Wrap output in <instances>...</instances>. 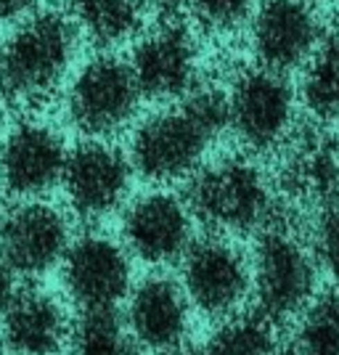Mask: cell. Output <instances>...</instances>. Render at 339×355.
<instances>
[{
	"label": "cell",
	"instance_id": "cell-1",
	"mask_svg": "<svg viewBox=\"0 0 339 355\" xmlns=\"http://www.w3.org/2000/svg\"><path fill=\"white\" fill-rule=\"evenodd\" d=\"M228 128V96L212 85L196 88L144 119L130 141V164L154 183L193 175L205 162L207 148Z\"/></svg>",
	"mask_w": 339,
	"mask_h": 355
},
{
	"label": "cell",
	"instance_id": "cell-2",
	"mask_svg": "<svg viewBox=\"0 0 339 355\" xmlns=\"http://www.w3.org/2000/svg\"><path fill=\"white\" fill-rule=\"evenodd\" d=\"M183 202L193 220L205 223L218 236L260 234L284 218L270 178L247 157H223L202 164L189 175Z\"/></svg>",
	"mask_w": 339,
	"mask_h": 355
},
{
	"label": "cell",
	"instance_id": "cell-3",
	"mask_svg": "<svg viewBox=\"0 0 339 355\" xmlns=\"http://www.w3.org/2000/svg\"><path fill=\"white\" fill-rule=\"evenodd\" d=\"M74 24L59 11L27 19L0 43V101L14 109L45 104L74 56Z\"/></svg>",
	"mask_w": 339,
	"mask_h": 355
},
{
	"label": "cell",
	"instance_id": "cell-4",
	"mask_svg": "<svg viewBox=\"0 0 339 355\" xmlns=\"http://www.w3.org/2000/svg\"><path fill=\"white\" fill-rule=\"evenodd\" d=\"M250 263L254 311L273 324L295 321L318 295L321 270L313 260L308 241L286 218H279L257 234Z\"/></svg>",
	"mask_w": 339,
	"mask_h": 355
},
{
	"label": "cell",
	"instance_id": "cell-5",
	"mask_svg": "<svg viewBox=\"0 0 339 355\" xmlns=\"http://www.w3.org/2000/svg\"><path fill=\"white\" fill-rule=\"evenodd\" d=\"M225 96L228 128L247 151H276L297 130L299 98L286 74L266 67H252L238 74Z\"/></svg>",
	"mask_w": 339,
	"mask_h": 355
},
{
	"label": "cell",
	"instance_id": "cell-6",
	"mask_svg": "<svg viewBox=\"0 0 339 355\" xmlns=\"http://www.w3.org/2000/svg\"><path fill=\"white\" fill-rule=\"evenodd\" d=\"M180 286L191 311L223 321L244 311L252 297V263L228 236L193 239L180 260Z\"/></svg>",
	"mask_w": 339,
	"mask_h": 355
},
{
	"label": "cell",
	"instance_id": "cell-7",
	"mask_svg": "<svg viewBox=\"0 0 339 355\" xmlns=\"http://www.w3.org/2000/svg\"><path fill=\"white\" fill-rule=\"evenodd\" d=\"M141 98L130 64L117 56H98L88 61L69 85L67 114L80 133L103 138L135 117Z\"/></svg>",
	"mask_w": 339,
	"mask_h": 355
},
{
	"label": "cell",
	"instance_id": "cell-8",
	"mask_svg": "<svg viewBox=\"0 0 339 355\" xmlns=\"http://www.w3.org/2000/svg\"><path fill=\"white\" fill-rule=\"evenodd\" d=\"M59 268L77 311H117L133 286L130 252L106 234L72 239Z\"/></svg>",
	"mask_w": 339,
	"mask_h": 355
},
{
	"label": "cell",
	"instance_id": "cell-9",
	"mask_svg": "<svg viewBox=\"0 0 339 355\" xmlns=\"http://www.w3.org/2000/svg\"><path fill=\"white\" fill-rule=\"evenodd\" d=\"M130 178L133 164L117 146L90 138L69 151L61 186L77 218L101 220L122 207L130 191Z\"/></svg>",
	"mask_w": 339,
	"mask_h": 355
},
{
	"label": "cell",
	"instance_id": "cell-10",
	"mask_svg": "<svg viewBox=\"0 0 339 355\" xmlns=\"http://www.w3.org/2000/svg\"><path fill=\"white\" fill-rule=\"evenodd\" d=\"M125 250L148 266H173L193 244V215L183 196L148 191L133 199L122 215Z\"/></svg>",
	"mask_w": 339,
	"mask_h": 355
},
{
	"label": "cell",
	"instance_id": "cell-11",
	"mask_svg": "<svg viewBox=\"0 0 339 355\" xmlns=\"http://www.w3.org/2000/svg\"><path fill=\"white\" fill-rule=\"evenodd\" d=\"M72 244L69 223L53 205L30 199L0 220V257L16 279H40L61 266Z\"/></svg>",
	"mask_w": 339,
	"mask_h": 355
},
{
	"label": "cell",
	"instance_id": "cell-12",
	"mask_svg": "<svg viewBox=\"0 0 339 355\" xmlns=\"http://www.w3.org/2000/svg\"><path fill=\"white\" fill-rule=\"evenodd\" d=\"M281 151L279 186L289 202L315 209L339 205V138L326 125L295 130Z\"/></svg>",
	"mask_w": 339,
	"mask_h": 355
},
{
	"label": "cell",
	"instance_id": "cell-13",
	"mask_svg": "<svg viewBox=\"0 0 339 355\" xmlns=\"http://www.w3.org/2000/svg\"><path fill=\"white\" fill-rule=\"evenodd\" d=\"M122 318L141 350L162 355L189 337L191 302L180 282L167 273H151L130 286Z\"/></svg>",
	"mask_w": 339,
	"mask_h": 355
},
{
	"label": "cell",
	"instance_id": "cell-14",
	"mask_svg": "<svg viewBox=\"0 0 339 355\" xmlns=\"http://www.w3.org/2000/svg\"><path fill=\"white\" fill-rule=\"evenodd\" d=\"M324 40V27L302 0H266L252 19V51L257 67L292 72L305 67Z\"/></svg>",
	"mask_w": 339,
	"mask_h": 355
},
{
	"label": "cell",
	"instance_id": "cell-15",
	"mask_svg": "<svg viewBox=\"0 0 339 355\" xmlns=\"http://www.w3.org/2000/svg\"><path fill=\"white\" fill-rule=\"evenodd\" d=\"M69 151L61 135L43 122H19L0 144V180L6 191L37 199L61 183Z\"/></svg>",
	"mask_w": 339,
	"mask_h": 355
},
{
	"label": "cell",
	"instance_id": "cell-16",
	"mask_svg": "<svg viewBox=\"0 0 339 355\" xmlns=\"http://www.w3.org/2000/svg\"><path fill=\"white\" fill-rule=\"evenodd\" d=\"M128 64L144 98L180 101L196 88V43L175 21L141 37Z\"/></svg>",
	"mask_w": 339,
	"mask_h": 355
},
{
	"label": "cell",
	"instance_id": "cell-17",
	"mask_svg": "<svg viewBox=\"0 0 339 355\" xmlns=\"http://www.w3.org/2000/svg\"><path fill=\"white\" fill-rule=\"evenodd\" d=\"M72 318L56 295L19 289L0 318V345L8 355H59L69 345Z\"/></svg>",
	"mask_w": 339,
	"mask_h": 355
},
{
	"label": "cell",
	"instance_id": "cell-18",
	"mask_svg": "<svg viewBox=\"0 0 339 355\" xmlns=\"http://www.w3.org/2000/svg\"><path fill=\"white\" fill-rule=\"evenodd\" d=\"M297 98L318 125L339 119V32L324 35V40L313 51Z\"/></svg>",
	"mask_w": 339,
	"mask_h": 355
},
{
	"label": "cell",
	"instance_id": "cell-19",
	"mask_svg": "<svg viewBox=\"0 0 339 355\" xmlns=\"http://www.w3.org/2000/svg\"><path fill=\"white\" fill-rule=\"evenodd\" d=\"M279 324L257 311H241L218 321L202 345V355H281Z\"/></svg>",
	"mask_w": 339,
	"mask_h": 355
},
{
	"label": "cell",
	"instance_id": "cell-20",
	"mask_svg": "<svg viewBox=\"0 0 339 355\" xmlns=\"http://www.w3.org/2000/svg\"><path fill=\"white\" fill-rule=\"evenodd\" d=\"M286 355H339V286L318 292L297 315Z\"/></svg>",
	"mask_w": 339,
	"mask_h": 355
},
{
	"label": "cell",
	"instance_id": "cell-21",
	"mask_svg": "<svg viewBox=\"0 0 339 355\" xmlns=\"http://www.w3.org/2000/svg\"><path fill=\"white\" fill-rule=\"evenodd\" d=\"M72 355H141L138 342L117 311H80L69 334Z\"/></svg>",
	"mask_w": 339,
	"mask_h": 355
},
{
	"label": "cell",
	"instance_id": "cell-22",
	"mask_svg": "<svg viewBox=\"0 0 339 355\" xmlns=\"http://www.w3.org/2000/svg\"><path fill=\"white\" fill-rule=\"evenodd\" d=\"M74 19L98 45L128 40L141 24V0H72Z\"/></svg>",
	"mask_w": 339,
	"mask_h": 355
},
{
	"label": "cell",
	"instance_id": "cell-23",
	"mask_svg": "<svg viewBox=\"0 0 339 355\" xmlns=\"http://www.w3.org/2000/svg\"><path fill=\"white\" fill-rule=\"evenodd\" d=\"M308 247L318 270L331 279V286H339V205L315 209Z\"/></svg>",
	"mask_w": 339,
	"mask_h": 355
},
{
	"label": "cell",
	"instance_id": "cell-24",
	"mask_svg": "<svg viewBox=\"0 0 339 355\" xmlns=\"http://www.w3.org/2000/svg\"><path fill=\"white\" fill-rule=\"evenodd\" d=\"M254 0H193V11L207 27L228 30L252 11Z\"/></svg>",
	"mask_w": 339,
	"mask_h": 355
},
{
	"label": "cell",
	"instance_id": "cell-25",
	"mask_svg": "<svg viewBox=\"0 0 339 355\" xmlns=\"http://www.w3.org/2000/svg\"><path fill=\"white\" fill-rule=\"evenodd\" d=\"M16 292H19V286H16V273L6 266V260L0 257V318H3V313L8 311V305H11V300L16 297Z\"/></svg>",
	"mask_w": 339,
	"mask_h": 355
},
{
	"label": "cell",
	"instance_id": "cell-26",
	"mask_svg": "<svg viewBox=\"0 0 339 355\" xmlns=\"http://www.w3.org/2000/svg\"><path fill=\"white\" fill-rule=\"evenodd\" d=\"M35 0H0V21H11L16 16L27 14Z\"/></svg>",
	"mask_w": 339,
	"mask_h": 355
},
{
	"label": "cell",
	"instance_id": "cell-27",
	"mask_svg": "<svg viewBox=\"0 0 339 355\" xmlns=\"http://www.w3.org/2000/svg\"><path fill=\"white\" fill-rule=\"evenodd\" d=\"M162 355H202V347L183 342V345H177V347H173V350H167V353H162Z\"/></svg>",
	"mask_w": 339,
	"mask_h": 355
},
{
	"label": "cell",
	"instance_id": "cell-28",
	"mask_svg": "<svg viewBox=\"0 0 339 355\" xmlns=\"http://www.w3.org/2000/svg\"><path fill=\"white\" fill-rule=\"evenodd\" d=\"M148 3H154V6H159V8H175L183 0H148Z\"/></svg>",
	"mask_w": 339,
	"mask_h": 355
},
{
	"label": "cell",
	"instance_id": "cell-29",
	"mask_svg": "<svg viewBox=\"0 0 339 355\" xmlns=\"http://www.w3.org/2000/svg\"><path fill=\"white\" fill-rule=\"evenodd\" d=\"M0 220H3V212H0Z\"/></svg>",
	"mask_w": 339,
	"mask_h": 355
},
{
	"label": "cell",
	"instance_id": "cell-30",
	"mask_svg": "<svg viewBox=\"0 0 339 355\" xmlns=\"http://www.w3.org/2000/svg\"><path fill=\"white\" fill-rule=\"evenodd\" d=\"M302 3H310V0H302Z\"/></svg>",
	"mask_w": 339,
	"mask_h": 355
}]
</instances>
